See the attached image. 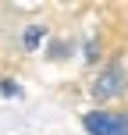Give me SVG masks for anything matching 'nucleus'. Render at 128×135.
Listing matches in <instances>:
<instances>
[{"instance_id": "nucleus-2", "label": "nucleus", "mask_w": 128, "mask_h": 135, "mask_svg": "<svg viewBox=\"0 0 128 135\" xmlns=\"http://www.w3.org/2000/svg\"><path fill=\"white\" fill-rule=\"evenodd\" d=\"M125 85H128V75H125V68H121V64H110L107 71H103L100 78H96L93 96H96V100H110V96L125 93Z\"/></svg>"}, {"instance_id": "nucleus-1", "label": "nucleus", "mask_w": 128, "mask_h": 135, "mask_svg": "<svg viewBox=\"0 0 128 135\" xmlns=\"http://www.w3.org/2000/svg\"><path fill=\"white\" fill-rule=\"evenodd\" d=\"M89 135H128V114H114V110H93L82 117Z\"/></svg>"}, {"instance_id": "nucleus-3", "label": "nucleus", "mask_w": 128, "mask_h": 135, "mask_svg": "<svg viewBox=\"0 0 128 135\" xmlns=\"http://www.w3.org/2000/svg\"><path fill=\"white\" fill-rule=\"evenodd\" d=\"M39 36H43V28H29V36H25V46L32 50L36 43H39Z\"/></svg>"}]
</instances>
